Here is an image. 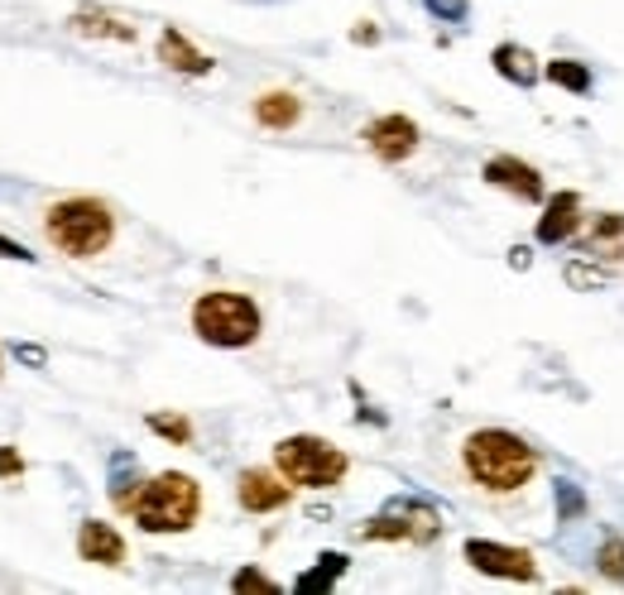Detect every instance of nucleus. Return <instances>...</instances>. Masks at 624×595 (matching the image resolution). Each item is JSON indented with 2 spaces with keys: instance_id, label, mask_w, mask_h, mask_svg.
I'll return each instance as SVG.
<instances>
[{
  "instance_id": "nucleus-10",
  "label": "nucleus",
  "mask_w": 624,
  "mask_h": 595,
  "mask_svg": "<svg viewBox=\"0 0 624 595\" xmlns=\"http://www.w3.org/2000/svg\"><path fill=\"white\" fill-rule=\"evenodd\" d=\"M78 553L87 562H101V567H126V538L101 518H87L78 528Z\"/></svg>"
},
{
  "instance_id": "nucleus-31",
  "label": "nucleus",
  "mask_w": 624,
  "mask_h": 595,
  "mask_svg": "<svg viewBox=\"0 0 624 595\" xmlns=\"http://www.w3.org/2000/svg\"><path fill=\"white\" fill-rule=\"evenodd\" d=\"M528 259H534V255H528L524 246H519V250H509V265H514V269H528Z\"/></svg>"
},
{
  "instance_id": "nucleus-15",
  "label": "nucleus",
  "mask_w": 624,
  "mask_h": 595,
  "mask_svg": "<svg viewBox=\"0 0 624 595\" xmlns=\"http://www.w3.org/2000/svg\"><path fill=\"white\" fill-rule=\"evenodd\" d=\"M72 34H97V39H116V43H135V24L126 20H116V14H106V10H78L68 20Z\"/></svg>"
},
{
  "instance_id": "nucleus-26",
  "label": "nucleus",
  "mask_w": 624,
  "mask_h": 595,
  "mask_svg": "<svg viewBox=\"0 0 624 595\" xmlns=\"http://www.w3.org/2000/svg\"><path fill=\"white\" fill-rule=\"evenodd\" d=\"M24 470V456L14 447H0V476H20Z\"/></svg>"
},
{
  "instance_id": "nucleus-19",
  "label": "nucleus",
  "mask_w": 624,
  "mask_h": 595,
  "mask_svg": "<svg viewBox=\"0 0 624 595\" xmlns=\"http://www.w3.org/2000/svg\"><path fill=\"white\" fill-rule=\"evenodd\" d=\"M135 470H140V466H135L130 452H116L111 456V499H116L120 509L135 505V485H140V480H135Z\"/></svg>"
},
{
  "instance_id": "nucleus-25",
  "label": "nucleus",
  "mask_w": 624,
  "mask_h": 595,
  "mask_svg": "<svg viewBox=\"0 0 624 595\" xmlns=\"http://www.w3.org/2000/svg\"><path fill=\"white\" fill-rule=\"evenodd\" d=\"M437 20H466V0H423Z\"/></svg>"
},
{
  "instance_id": "nucleus-24",
  "label": "nucleus",
  "mask_w": 624,
  "mask_h": 595,
  "mask_svg": "<svg viewBox=\"0 0 624 595\" xmlns=\"http://www.w3.org/2000/svg\"><path fill=\"white\" fill-rule=\"evenodd\" d=\"M231 591H265V595H274V591H279V586H274V582H269L265 572H255V567H246V572H236V576H231Z\"/></svg>"
},
{
  "instance_id": "nucleus-8",
  "label": "nucleus",
  "mask_w": 624,
  "mask_h": 595,
  "mask_svg": "<svg viewBox=\"0 0 624 595\" xmlns=\"http://www.w3.org/2000/svg\"><path fill=\"white\" fill-rule=\"evenodd\" d=\"M365 145H370L385 163H404L418 149V126L408 116H379L365 126Z\"/></svg>"
},
{
  "instance_id": "nucleus-6",
  "label": "nucleus",
  "mask_w": 624,
  "mask_h": 595,
  "mask_svg": "<svg viewBox=\"0 0 624 595\" xmlns=\"http://www.w3.org/2000/svg\"><path fill=\"white\" fill-rule=\"evenodd\" d=\"M365 538H379V543H399V538L433 543L437 538V509L418 505V499H394L385 514H375L370 524H365Z\"/></svg>"
},
{
  "instance_id": "nucleus-5",
  "label": "nucleus",
  "mask_w": 624,
  "mask_h": 595,
  "mask_svg": "<svg viewBox=\"0 0 624 595\" xmlns=\"http://www.w3.org/2000/svg\"><path fill=\"white\" fill-rule=\"evenodd\" d=\"M274 466L288 485H308V490H331L346 476V456L323 437H284L274 447Z\"/></svg>"
},
{
  "instance_id": "nucleus-1",
  "label": "nucleus",
  "mask_w": 624,
  "mask_h": 595,
  "mask_svg": "<svg viewBox=\"0 0 624 595\" xmlns=\"http://www.w3.org/2000/svg\"><path fill=\"white\" fill-rule=\"evenodd\" d=\"M462 470L485 495H519L538 470V452L505 427H481L462 442Z\"/></svg>"
},
{
  "instance_id": "nucleus-28",
  "label": "nucleus",
  "mask_w": 624,
  "mask_h": 595,
  "mask_svg": "<svg viewBox=\"0 0 624 595\" xmlns=\"http://www.w3.org/2000/svg\"><path fill=\"white\" fill-rule=\"evenodd\" d=\"M14 356H20L24 365H34V370L43 365V350H39V346H14Z\"/></svg>"
},
{
  "instance_id": "nucleus-7",
  "label": "nucleus",
  "mask_w": 624,
  "mask_h": 595,
  "mask_svg": "<svg viewBox=\"0 0 624 595\" xmlns=\"http://www.w3.org/2000/svg\"><path fill=\"white\" fill-rule=\"evenodd\" d=\"M466 562L476 572L485 576H509V582H534L538 567H534V557L524 553V547H505V543H485V538H471L466 547Z\"/></svg>"
},
{
  "instance_id": "nucleus-30",
  "label": "nucleus",
  "mask_w": 624,
  "mask_h": 595,
  "mask_svg": "<svg viewBox=\"0 0 624 595\" xmlns=\"http://www.w3.org/2000/svg\"><path fill=\"white\" fill-rule=\"evenodd\" d=\"M351 39H356V43H375V39H379V29H370V24H360V29H356Z\"/></svg>"
},
{
  "instance_id": "nucleus-16",
  "label": "nucleus",
  "mask_w": 624,
  "mask_h": 595,
  "mask_svg": "<svg viewBox=\"0 0 624 595\" xmlns=\"http://www.w3.org/2000/svg\"><path fill=\"white\" fill-rule=\"evenodd\" d=\"M491 63H495V72L505 82H514V87H534L538 82V68H534V53L528 49H519V43H499V49L491 53Z\"/></svg>"
},
{
  "instance_id": "nucleus-11",
  "label": "nucleus",
  "mask_w": 624,
  "mask_h": 595,
  "mask_svg": "<svg viewBox=\"0 0 624 595\" xmlns=\"http://www.w3.org/2000/svg\"><path fill=\"white\" fill-rule=\"evenodd\" d=\"M485 182H495V188H505V192H514V197H524V202H538V197H543V178H538V169H528V163L509 159V155H499V159L485 163Z\"/></svg>"
},
{
  "instance_id": "nucleus-29",
  "label": "nucleus",
  "mask_w": 624,
  "mask_h": 595,
  "mask_svg": "<svg viewBox=\"0 0 624 595\" xmlns=\"http://www.w3.org/2000/svg\"><path fill=\"white\" fill-rule=\"evenodd\" d=\"M0 255H6V259H34L24 246H14V240H6V236H0Z\"/></svg>"
},
{
  "instance_id": "nucleus-2",
  "label": "nucleus",
  "mask_w": 624,
  "mask_h": 595,
  "mask_svg": "<svg viewBox=\"0 0 624 595\" xmlns=\"http://www.w3.org/2000/svg\"><path fill=\"white\" fill-rule=\"evenodd\" d=\"M43 231L63 255L72 259H91L111 246L116 236V217L111 207L97 202V197H68V202H53L49 207V221H43Z\"/></svg>"
},
{
  "instance_id": "nucleus-14",
  "label": "nucleus",
  "mask_w": 624,
  "mask_h": 595,
  "mask_svg": "<svg viewBox=\"0 0 624 595\" xmlns=\"http://www.w3.org/2000/svg\"><path fill=\"white\" fill-rule=\"evenodd\" d=\"M586 255H596V259H624V217L620 211H605V217H596V226H591V236H586Z\"/></svg>"
},
{
  "instance_id": "nucleus-20",
  "label": "nucleus",
  "mask_w": 624,
  "mask_h": 595,
  "mask_svg": "<svg viewBox=\"0 0 624 595\" xmlns=\"http://www.w3.org/2000/svg\"><path fill=\"white\" fill-rule=\"evenodd\" d=\"M547 78L567 91H591V68L576 63V58H557V63H547Z\"/></svg>"
},
{
  "instance_id": "nucleus-3",
  "label": "nucleus",
  "mask_w": 624,
  "mask_h": 595,
  "mask_svg": "<svg viewBox=\"0 0 624 595\" xmlns=\"http://www.w3.org/2000/svg\"><path fill=\"white\" fill-rule=\"evenodd\" d=\"M197 509H202V490H197L192 476H182V470H164V476H155L145 485L140 495H135V524H140L145 533H182L192 528Z\"/></svg>"
},
{
  "instance_id": "nucleus-18",
  "label": "nucleus",
  "mask_w": 624,
  "mask_h": 595,
  "mask_svg": "<svg viewBox=\"0 0 624 595\" xmlns=\"http://www.w3.org/2000/svg\"><path fill=\"white\" fill-rule=\"evenodd\" d=\"M341 572H346V557H341V553H323V557H317V567H313V572H303L298 582H294V591H298V595L331 591V586H337V576H341Z\"/></svg>"
},
{
  "instance_id": "nucleus-12",
  "label": "nucleus",
  "mask_w": 624,
  "mask_h": 595,
  "mask_svg": "<svg viewBox=\"0 0 624 595\" xmlns=\"http://www.w3.org/2000/svg\"><path fill=\"white\" fill-rule=\"evenodd\" d=\"M576 221H582V197H576V192L547 197V211L538 217V240H543V246L572 240V236H576Z\"/></svg>"
},
{
  "instance_id": "nucleus-21",
  "label": "nucleus",
  "mask_w": 624,
  "mask_h": 595,
  "mask_svg": "<svg viewBox=\"0 0 624 595\" xmlns=\"http://www.w3.org/2000/svg\"><path fill=\"white\" fill-rule=\"evenodd\" d=\"M582 514H586L582 485H576V480H557V518H562V524H572V518H582Z\"/></svg>"
},
{
  "instance_id": "nucleus-13",
  "label": "nucleus",
  "mask_w": 624,
  "mask_h": 595,
  "mask_svg": "<svg viewBox=\"0 0 624 595\" xmlns=\"http://www.w3.org/2000/svg\"><path fill=\"white\" fill-rule=\"evenodd\" d=\"M159 58L169 63L174 72H182V78H202V72H211V58L197 53L188 39L178 34V29H164L159 34Z\"/></svg>"
},
{
  "instance_id": "nucleus-22",
  "label": "nucleus",
  "mask_w": 624,
  "mask_h": 595,
  "mask_svg": "<svg viewBox=\"0 0 624 595\" xmlns=\"http://www.w3.org/2000/svg\"><path fill=\"white\" fill-rule=\"evenodd\" d=\"M596 562H601V572L611 576V582H624V538H605Z\"/></svg>"
},
{
  "instance_id": "nucleus-9",
  "label": "nucleus",
  "mask_w": 624,
  "mask_h": 595,
  "mask_svg": "<svg viewBox=\"0 0 624 595\" xmlns=\"http://www.w3.org/2000/svg\"><path fill=\"white\" fill-rule=\"evenodd\" d=\"M288 480L284 476H269V470H246V476L236 480V499L246 514H274L288 505Z\"/></svg>"
},
{
  "instance_id": "nucleus-4",
  "label": "nucleus",
  "mask_w": 624,
  "mask_h": 595,
  "mask_svg": "<svg viewBox=\"0 0 624 595\" xmlns=\"http://www.w3.org/2000/svg\"><path fill=\"white\" fill-rule=\"evenodd\" d=\"M192 331L202 337L207 346H226V350H240L260 337V308L246 298V294H202L192 303Z\"/></svg>"
},
{
  "instance_id": "nucleus-27",
  "label": "nucleus",
  "mask_w": 624,
  "mask_h": 595,
  "mask_svg": "<svg viewBox=\"0 0 624 595\" xmlns=\"http://www.w3.org/2000/svg\"><path fill=\"white\" fill-rule=\"evenodd\" d=\"M567 284H576V288H596V284H605V274H591V269H582V265H572V269H567Z\"/></svg>"
},
{
  "instance_id": "nucleus-17",
  "label": "nucleus",
  "mask_w": 624,
  "mask_h": 595,
  "mask_svg": "<svg viewBox=\"0 0 624 595\" xmlns=\"http://www.w3.org/2000/svg\"><path fill=\"white\" fill-rule=\"evenodd\" d=\"M298 116H303V106L294 91H265V97L255 101V120H260L265 130H288Z\"/></svg>"
},
{
  "instance_id": "nucleus-23",
  "label": "nucleus",
  "mask_w": 624,
  "mask_h": 595,
  "mask_svg": "<svg viewBox=\"0 0 624 595\" xmlns=\"http://www.w3.org/2000/svg\"><path fill=\"white\" fill-rule=\"evenodd\" d=\"M149 427H155L159 437H169V442H192V427L182 423V418H164V414H149Z\"/></svg>"
}]
</instances>
